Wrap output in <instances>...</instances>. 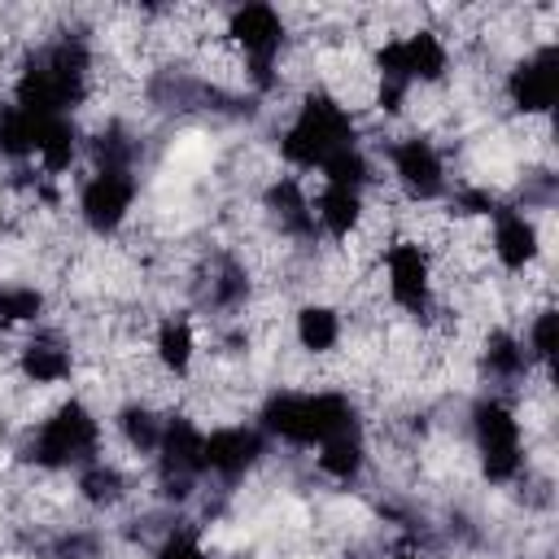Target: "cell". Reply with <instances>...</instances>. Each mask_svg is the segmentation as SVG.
Returning <instances> with one entry per match:
<instances>
[{"label": "cell", "instance_id": "cell-1", "mask_svg": "<svg viewBox=\"0 0 559 559\" xmlns=\"http://www.w3.org/2000/svg\"><path fill=\"white\" fill-rule=\"evenodd\" d=\"M92 92V48L83 35H57L22 57L13 74V105L35 118H74Z\"/></svg>", "mask_w": 559, "mask_h": 559}, {"label": "cell", "instance_id": "cell-2", "mask_svg": "<svg viewBox=\"0 0 559 559\" xmlns=\"http://www.w3.org/2000/svg\"><path fill=\"white\" fill-rule=\"evenodd\" d=\"M253 424L266 441L288 450H319L323 441L362 428V415L345 389H271Z\"/></svg>", "mask_w": 559, "mask_h": 559}, {"label": "cell", "instance_id": "cell-3", "mask_svg": "<svg viewBox=\"0 0 559 559\" xmlns=\"http://www.w3.org/2000/svg\"><path fill=\"white\" fill-rule=\"evenodd\" d=\"M354 144H362L358 118H354L349 100L328 87L301 92L288 122L280 127V162L293 175H319L336 153H345Z\"/></svg>", "mask_w": 559, "mask_h": 559}, {"label": "cell", "instance_id": "cell-4", "mask_svg": "<svg viewBox=\"0 0 559 559\" xmlns=\"http://www.w3.org/2000/svg\"><path fill=\"white\" fill-rule=\"evenodd\" d=\"M105 424L83 397L57 402L39 424H31L22 441V459L39 472H79L83 463L100 459Z\"/></svg>", "mask_w": 559, "mask_h": 559}, {"label": "cell", "instance_id": "cell-5", "mask_svg": "<svg viewBox=\"0 0 559 559\" xmlns=\"http://www.w3.org/2000/svg\"><path fill=\"white\" fill-rule=\"evenodd\" d=\"M467 437H472L476 467H480V476L489 485L520 480V472L528 463L524 419H520V411L502 393H485V397L472 402V411H467Z\"/></svg>", "mask_w": 559, "mask_h": 559}, {"label": "cell", "instance_id": "cell-6", "mask_svg": "<svg viewBox=\"0 0 559 559\" xmlns=\"http://www.w3.org/2000/svg\"><path fill=\"white\" fill-rule=\"evenodd\" d=\"M227 48L240 61V74L253 92L280 87V61L288 48V22L275 4H236L223 26Z\"/></svg>", "mask_w": 559, "mask_h": 559}, {"label": "cell", "instance_id": "cell-7", "mask_svg": "<svg viewBox=\"0 0 559 559\" xmlns=\"http://www.w3.org/2000/svg\"><path fill=\"white\" fill-rule=\"evenodd\" d=\"M380 280L393 310L411 319H428L437 310V262L432 245H424L419 236H393L380 249Z\"/></svg>", "mask_w": 559, "mask_h": 559}, {"label": "cell", "instance_id": "cell-8", "mask_svg": "<svg viewBox=\"0 0 559 559\" xmlns=\"http://www.w3.org/2000/svg\"><path fill=\"white\" fill-rule=\"evenodd\" d=\"M389 175L397 183V192L415 205H432V201H445L454 179H450V162L445 153L437 148L432 135L424 131H406V135H393L389 140Z\"/></svg>", "mask_w": 559, "mask_h": 559}, {"label": "cell", "instance_id": "cell-9", "mask_svg": "<svg viewBox=\"0 0 559 559\" xmlns=\"http://www.w3.org/2000/svg\"><path fill=\"white\" fill-rule=\"evenodd\" d=\"M140 201V175L131 166H92L79 183L74 210L92 236H118Z\"/></svg>", "mask_w": 559, "mask_h": 559}, {"label": "cell", "instance_id": "cell-10", "mask_svg": "<svg viewBox=\"0 0 559 559\" xmlns=\"http://www.w3.org/2000/svg\"><path fill=\"white\" fill-rule=\"evenodd\" d=\"M201 450H205V428L192 415H166L162 424V441L153 450V467H157V485L166 498H192L205 480L201 472Z\"/></svg>", "mask_w": 559, "mask_h": 559}, {"label": "cell", "instance_id": "cell-11", "mask_svg": "<svg viewBox=\"0 0 559 559\" xmlns=\"http://www.w3.org/2000/svg\"><path fill=\"white\" fill-rule=\"evenodd\" d=\"M507 105L524 118H546L555 96H559V48L550 39H542L537 48H528L502 79Z\"/></svg>", "mask_w": 559, "mask_h": 559}, {"label": "cell", "instance_id": "cell-12", "mask_svg": "<svg viewBox=\"0 0 559 559\" xmlns=\"http://www.w3.org/2000/svg\"><path fill=\"white\" fill-rule=\"evenodd\" d=\"M266 450H271V441L258 432V424H218V428H205L201 472H205V480L236 485L266 459Z\"/></svg>", "mask_w": 559, "mask_h": 559}, {"label": "cell", "instance_id": "cell-13", "mask_svg": "<svg viewBox=\"0 0 559 559\" xmlns=\"http://www.w3.org/2000/svg\"><path fill=\"white\" fill-rule=\"evenodd\" d=\"M489 253L507 275H524L542 258V231L537 218L524 205H498L489 214Z\"/></svg>", "mask_w": 559, "mask_h": 559}, {"label": "cell", "instance_id": "cell-14", "mask_svg": "<svg viewBox=\"0 0 559 559\" xmlns=\"http://www.w3.org/2000/svg\"><path fill=\"white\" fill-rule=\"evenodd\" d=\"M310 210H314V231L328 236V240H336V245H345L367 223V188L319 179V188L310 192Z\"/></svg>", "mask_w": 559, "mask_h": 559}, {"label": "cell", "instance_id": "cell-15", "mask_svg": "<svg viewBox=\"0 0 559 559\" xmlns=\"http://www.w3.org/2000/svg\"><path fill=\"white\" fill-rule=\"evenodd\" d=\"M262 205H266L271 223L280 227V236H288V240H297V245L319 240V231H314V210H310V188H306L297 175L271 179L266 192H262Z\"/></svg>", "mask_w": 559, "mask_h": 559}, {"label": "cell", "instance_id": "cell-16", "mask_svg": "<svg viewBox=\"0 0 559 559\" xmlns=\"http://www.w3.org/2000/svg\"><path fill=\"white\" fill-rule=\"evenodd\" d=\"M17 376L35 389H52L66 384L74 376V349L66 336L57 332H35L17 345Z\"/></svg>", "mask_w": 559, "mask_h": 559}, {"label": "cell", "instance_id": "cell-17", "mask_svg": "<svg viewBox=\"0 0 559 559\" xmlns=\"http://www.w3.org/2000/svg\"><path fill=\"white\" fill-rule=\"evenodd\" d=\"M197 349H201V341H197V323L188 314L175 310V314L157 319V328H153V362H157L162 376L188 380L192 367H197Z\"/></svg>", "mask_w": 559, "mask_h": 559}, {"label": "cell", "instance_id": "cell-18", "mask_svg": "<svg viewBox=\"0 0 559 559\" xmlns=\"http://www.w3.org/2000/svg\"><path fill=\"white\" fill-rule=\"evenodd\" d=\"M476 367H480V376L493 384V393L520 384V380L533 371V362H528V354H524V345H520V332H511V328H489V332H485V341H480V349H476Z\"/></svg>", "mask_w": 559, "mask_h": 559}, {"label": "cell", "instance_id": "cell-19", "mask_svg": "<svg viewBox=\"0 0 559 559\" xmlns=\"http://www.w3.org/2000/svg\"><path fill=\"white\" fill-rule=\"evenodd\" d=\"M345 336V314L332 301H301L293 314V341L310 358H328Z\"/></svg>", "mask_w": 559, "mask_h": 559}, {"label": "cell", "instance_id": "cell-20", "mask_svg": "<svg viewBox=\"0 0 559 559\" xmlns=\"http://www.w3.org/2000/svg\"><path fill=\"white\" fill-rule=\"evenodd\" d=\"M314 463H319V472H323L328 480H336V485H354V480H362V472H367V463H371L367 432L354 428V432H341V437L323 441V445L314 450Z\"/></svg>", "mask_w": 559, "mask_h": 559}, {"label": "cell", "instance_id": "cell-21", "mask_svg": "<svg viewBox=\"0 0 559 559\" xmlns=\"http://www.w3.org/2000/svg\"><path fill=\"white\" fill-rule=\"evenodd\" d=\"M162 424H166V415L153 406V402H122L118 411H114V432H118V441L135 454V459H153V450H157V441H162Z\"/></svg>", "mask_w": 559, "mask_h": 559}, {"label": "cell", "instance_id": "cell-22", "mask_svg": "<svg viewBox=\"0 0 559 559\" xmlns=\"http://www.w3.org/2000/svg\"><path fill=\"white\" fill-rule=\"evenodd\" d=\"M74 489H79V498L87 502V507H96V511H114L118 502H127V493H131V480H127V472L114 463V459H92V463H83L79 472H74Z\"/></svg>", "mask_w": 559, "mask_h": 559}, {"label": "cell", "instance_id": "cell-23", "mask_svg": "<svg viewBox=\"0 0 559 559\" xmlns=\"http://www.w3.org/2000/svg\"><path fill=\"white\" fill-rule=\"evenodd\" d=\"M39 131H44V118L17 109L13 100H0V157H9V162H35Z\"/></svg>", "mask_w": 559, "mask_h": 559}, {"label": "cell", "instance_id": "cell-24", "mask_svg": "<svg viewBox=\"0 0 559 559\" xmlns=\"http://www.w3.org/2000/svg\"><path fill=\"white\" fill-rule=\"evenodd\" d=\"M44 310H48V297L39 284H22V280L0 284V328H35Z\"/></svg>", "mask_w": 559, "mask_h": 559}, {"label": "cell", "instance_id": "cell-25", "mask_svg": "<svg viewBox=\"0 0 559 559\" xmlns=\"http://www.w3.org/2000/svg\"><path fill=\"white\" fill-rule=\"evenodd\" d=\"M520 345H524L533 371H542L550 380V371H555V306H537L528 314V323L520 332Z\"/></svg>", "mask_w": 559, "mask_h": 559}, {"label": "cell", "instance_id": "cell-26", "mask_svg": "<svg viewBox=\"0 0 559 559\" xmlns=\"http://www.w3.org/2000/svg\"><path fill=\"white\" fill-rule=\"evenodd\" d=\"M153 559H214V555H210V546L201 542V533L192 524H175V528L162 533Z\"/></svg>", "mask_w": 559, "mask_h": 559}, {"label": "cell", "instance_id": "cell-27", "mask_svg": "<svg viewBox=\"0 0 559 559\" xmlns=\"http://www.w3.org/2000/svg\"><path fill=\"white\" fill-rule=\"evenodd\" d=\"M389 559H428V555H424V550H415V546H402V550H393Z\"/></svg>", "mask_w": 559, "mask_h": 559}, {"label": "cell", "instance_id": "cell-28", "mask_svg": "<svg viewBox=\"0 0 559 559\" xmlns=\"http://www.w3.org/2000/svg\"><path fill=\"white\" fill-rule=\"evenodd\" d=\"M240 559H253V555H240Z\"/></svg>", "mask_w": 559, "mask_h": 559}]
</instances>
